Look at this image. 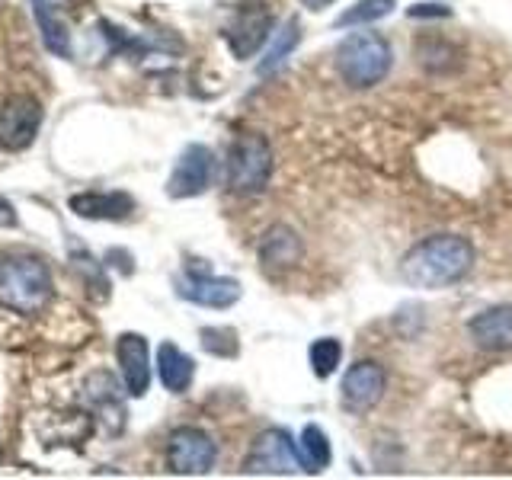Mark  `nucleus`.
Returning a JSON list of instances; mask_svg holds the SVG:
<instances>
[{
  "label": "nucleus",
  "instance_id": "1",
  "mask_svg": "<svg viewBox=\"0 0 512 480\" xmlns=\"http://www.w3.org/2000/svg\"><path fill=\"white\" fill-rule=\"evenodd\" d=\"M474 266V247L458 234H432L420 240L400 263V276L413 288H448L461 282Z\"/></svg>",
  "mask_w": 512,
  "mask_h": 480
},
{
  "label": "nucleus",
  "instance_id": "2",
  "mask_svg": "<svg viewBox=\"0 0 512 480\" xmlns=\"http://www.w3.org/2000/svg\"><path fill=\"white\" fill-rule=\"evenodd\" d=\"M55 295L52 269L36 256L0 260V304L13 314H42Z\"/></svg>",
  "mask_w": 512,
  "mask_h": 480
},
{
  "label": "nucleus",
  "instance_id": "3",
  "mask_svg": "<svg viewBox=\"0 0 512 480\" xmlns=\"http://www.w3.org/2000/svg\"><path fill=\"white\" fill-rule=\"evenodd\" d=\"M391 58V42L378 36V32H349L336 48V71L352 90H368L388 77Z\"/></svg>",
  "mask_w": 512,
  "mask_h": 480
},
{
  "label": "nucleus",
  "instance_id": "4",
  "mask_svg": "<svg viewBox=\"0 0 512 480\" xmlns=\"http://www.w3.org/2000/svg\"><path fill=\"white\" fill-rule=\"evenodd\" d=\"M272 151L269 141L256 132L237 135L228 151V189L234 196H256L269 186Z\"/></svg>",
  "mask_w": 512,
  "mask_h": 480
},
{
  "label": "nucleus",
  "instance_id": "5",
  "mask_svg": "<svg viewBox=\"0 0 512 480\" xmlns=\"http://www.w3.org/2000/svg\"><path fill=\"white\" fill-rule=\"evenodd\" d=\"M218 461V445L199 426H180L167 439V468L173 474H208Z\"/></svg>",
  "mask_w": 512,
  "mask_h": 480
},
{
  "label": "nucleus",
  "instance_id": "6",
  "mask_svg": "<svg viewBox=\"0 0 512 480\" xmlns=\"http://www.w3.org/2000/svg\"><path fill=\"white\" fill-rule=\"evenodd\" d=\"M301 468V452L298 442L292 439V432L272 426L253 439L244 471L247 474H292Z\"/></svg>",
  "mask_w": 512,
  "mask_h": 480
},
{
  "label": "nucleus",
  "instance_id": "7",
  "mask_svg": "<svg viewBox=\"0 0 512 480\" xmlns=\"http://www.w3.org/2000/svg\"><path fill=\"white\" fill-rule=\"evenodd\" d=\"M42 128V103L29 93H13L0 103V148L26 151Z\"/></svg>",
  "mask_w": 512,
  "mask_h": 480
},
{
  "label": "nucleus",
  "instance_id": "8",
  "mask_svg": "<svg viewBox=\"0 0 512 480\" xmlns=\"http://www.w3.org/2000/svg\"><path fill=\"white\" fill-rule=\"evenodd\" d=\"M215 176V154L205 144H189V148L180 154L176 167L167 180V196L170 199H196L212 186Z\"/></svg>",
  "mask_w": 512,
  "mask_h": 480
},
{
  "label": "nucleus",
  "instance_id": "9",
  "mask_svg": "<svg viewBox=\"0 0 512 480\" xmlns=\"http://www.w3.org/2000/svg\"><path fill=\"white\" fill-rule=\"evenodd\" d=\"M269 32H272V10L266 4H247L234 13L231 26L224 29V39H228L234 58L247 61L266 45Z\"/></svg>",
  "mask_w": 512,
  "mask_h": 480
},
{
  "label": "nucleus",
  "instance_id": "10",
  "mask_svg": "<svg viewBox=\"0 0 512 480\" xmlns=\"http://www.w3.org/2000/svg\"><path fill=\"white\" fill-rule=\"evenodd\" d=\"M384 388H388V375L384 368L372 359H362L356 365H349V372L343 375V404L352 413H368L381 404Z\"/></svg>",
  "mask_w": 512,
  "mask_h": 480
},
{
  "label": "nucleus",
  "instance_id": "11",
  "mask_svg": "<svg viewBox=\"0 0 512 480\" xmlns=\"http://www.w3.org/2000/svg\"><path fill=\"white\" fill-rule=\"evenodd\" d=\"M186 301L202 304V308H231L240 298V282L228 279V276H212L208 269H189L180 279V288H176Z\"/></svg>",
  "mask_w": 512,
  "mask_h": 480
},
{
  "label": "nucleus",
  "instance_id": "12",
  "mask_svg": "<svg viewBox=\"0 0 512 480\" xmlns=\"http://www.w3.org/2000/svg\"><path fill=\"white\" fill-rule=\"evenodd\" d=\"M125 394L128 391H122L119 381L109 372H90L84 378V388H80V400H84L100 420H106L112 432H119L125 423Z\"/></svg>",
  "mask_w": 512,
  "mask_h": 480
},
{
  "label": "nucleus",
  "instance_id": "13",
  "mask_svg": "<svg viewBox=\"0 0 512 480\" xmlns=\"http://www.w3.org/2000/svg\"><path fill=\"white\" fill-rule=\"evenodd\" d=\"M116 359L122 368V384L128 397H144L151 388V349L141 333H122L116 343Z\"/></svg>",
  "mask_w": 512,
  "mask_h": 480
},
{
  "label": "nucleus",
  "instance_id": "14",
  "mask_svg": "<svg viewBox=\"0 0 512 480\" xmlns=\"http://www.w3.org/2000/svg\"><path fill=\"white\" fill-rule=\"evenodd\" d=\"M301 256H304V244L288 224H272L260 240V266L269 276L295 269L301 263Z\"/></svg>",
  "mask_w": 512,
  "mask_h": 480
},
{
  "label": "nucleus",
  "instance_id": "15",
  "mask_svg": "<svg viewBox=\"0 0 512 480\" xmlns=\"http://www.w3.org/2000/svg\"><path fill=\"white\" fill-rule=\"evenodd\" d=\"M471 340L487 352H509L512 349V304H496V308L480 311L468 324Z\"/></svg>",
  "mask_w": 512,
  "mask_h": 480
},
{
  "label": "nucleus",
  "instance_id": "16",
  "mask_svg": "<svg viewBox=\"0 0 512 480\" xmlns=\"http://www.w3.org/2000/svg\"><path fill=\"white\" fill-rule=\"evenodd\" d=\"M68 208L77 218L90 221H122L135 212V199L128 192H80L68 199Z\"/></svg>",
  "mask_w": 512,
  "mask_h": 480
},
{
  "label": "nucleus",
  "instance_id": "17",
  "mask_svg": "<svg viewBox=\"0 0 512 480\" xmlns=\"http://www.w3.org/2000/svg\"><path fill=\"white\" fill-rule=\"evenodd\" d=\"M192 375H196V362H192L180 346L160 343V349H157V378H160V384H164L170 394H183L192 384Z\"/></svg>",
  "mask_w": 512,
  "mask_h": 480
},
{
  "label": "nucleus",
  "instance_id": "18",
  "mask_svg": "<svg viewBox=\"0 0 512 480\" xmlns=\"http://www.w3.org/2000/svg\"><path fill=\"white\" fill-rule=\"evenodd\" d=\"M29 4H32V16H36L42 42H45L48 52L58 55V58H71V32L58 20L52 4H48V0H29Z\"/></svg>",
  "mask_w": 512,
  "mask_h": 480
},
{
  "label": "nucleus",
  "instance_id": "19",
  "mask_svg": "<svg viewBox=\"0 0 512 480\" xmlns=\"http://www.w3.org/2000/svg\"><path fill=\"white\" fill-rule=\"evenodd\" d=\"M298 452H301V471H308V474L324 471L330 464V458H333L330 455V442H327L324 429H320V426H304Z\"/></svg>",
  "mask_w": 512,
  "mask_h": 480
},
{
  "label": "nucleus",
  "instance_id": "20",
  "mask_svg": "<svg viewBox=\"0 0 512 480\" xmlns=\"http://www.w3.org/2000/svg\"><path fill=\"white\" fill-rule=\"evenodd\" d=\"M397 4L394 0H356L346 13L336 16V29H352V26H368V23H375V20H384Z\"/></svg>",
  "mask_w": 512,
  "mask_h": 480
},
{
  "label": "nucleus",
  "instance_id": "21",
  "mask_svg": "<svg viewBox=\"0 0 512 480\" xmlns=\"http://www.w3.org/2000/svg\"><path fill=\"white\" fill-rule=\"evenodd\" d=\"M308 359H311V372L317 378H330L336 368H340L343 346H340V340H333V336H324V340H314L311 343Z\"/></svg>",
  "mask_w": 512,
  "mask_h": 480
},
{
  "label": "nucleus",
  "instance_id": "22",
  "mask_svg": "<svg viewBox=\"0 0 512 480\" xmlns=\"http://www.w3.org/2000/svg\"><path fill=\"white\" fill-rule=\"evenodd\" d=\"M202 346L215 356H237V333L228 327H205L202 330Z\"/></svg>",
  "mask_w": 512,
  "mask_h": 480
},
{
  "label": "nucleus",
  "instance_id": "23",
  "mask_svg": "<svg viewBox=\"0 0 512 480\" xmlns=\"http://www.w3.org/2000/svg\"><path fill=\"white\" fill-rule=\"evenodd\" d=\"M295 45H298V20H288L285 32L279 36V45L272 48V52L266 55V61L260 64V71H272V68H279V64L285 61V52H292Z\"/></svg>",
  "mask_w": 512,
  "mask_h": 480
},
{
  "label": "nucleus",
  "instance_id": "24",
  "mask_svg": "<svg viewBox=\"0 0 512 480\" xmlns=\"http://www.w3.org/2000/svg\"><path fill=\"white\" fill-rule=\"evenodd\" d=\"M16 208L7 202V199H0V228H16Z\"/></svg>",
  "mask_w": 512,
  "mask_h": 480
},
{
  "label": "nucleus",
  "instance_id": "25",
  "mask_svg": "<svg viewBox=\"0 0 512 480\" xmlns=\"http://www.w3.org/2000/svg\"><path fill=\"white\" fill-rule=\"evenodd\" d=\"M452 10L448 7H436V4H420V7H410V16L416 20V16H448Z\"/></svg>",
  "mask_w": 512,
  "mask_h": 480
},
{
  "label": "nucleus",
  "instance_id": "26",
  "mask_svg": "<svg viewBox=\"0 0 512 480\" xmlns=\"http://www.w3.org/2000/svg\"><path fill=\"white\" fill-rule=\"evenodd\" d=\"M301 4L308 7V10H327L333 0H301Z\"/></svg>",
  "mask_w": 512,
  "mask_h": 480
}]
</instances>
